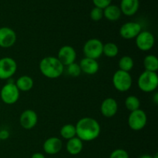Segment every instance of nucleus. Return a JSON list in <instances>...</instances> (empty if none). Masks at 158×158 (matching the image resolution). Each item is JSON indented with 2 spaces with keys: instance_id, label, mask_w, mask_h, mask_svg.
<instances>
[{
  "instance_id": "f257e3e1",
  "label": "nucleus",
  "mask_w": 158,
  "mask_h": 158,
  "mask_svg": "<svg viewBox=\"0 0 158 158\" xmlns=\"http://www.w3.org/2000/svg\"><path fill=\"white\" fill-rule=\"evenodd\" d=\"M77 137L82 141H93L98 138L101 132L99 122L94 118L85 117L78 120L75 125Z\"/></svg>"
},
{
  "instance_id": "f03ea898",
  "label": "nucleus",
  "mask_w": 158,
  "mask_h": 158,
  "mask_svg": "<svg viewBox=\"0 0 158 158\" xmlns=\"http://www.w3.org/2000/svg\"><path fill=\"white\" fill-rule=\"evenodd\" d=\"M40 70L44 77L49 79H56L63 75L65 66L56 56H46L40 62Z\"/></svg>"
},
{
  "instance_id": "7ed1b4c3",
  "label": "nucleus",
  "mask_w": 158,
  "mask_h": 158,
  "mask_svg": "<svg viewBox=\"0 0 158 158\" xmlns=\"http://www.w3.org/2000/svg\"><path fill=\"white\" fill-rule=\"evenodd\" d=\"M138 88L144 93H152L158 86V76L155 72L144 70L137 80Z\"/></svg>"
},
{
  "instance_id": "20e7f679",
  "label": "nucleus",
  "mask_w": 158,
  "mask_h": 158,
  "mask_svg": "<svg viewBox=\"0 0 158 158\" xmlns=\"http://www.w3.org/2000/svg\"><path fill=\"white\" fill-rule=\"evenodd\" d=\"M20 91L15 86V82L8 80V82L2 87L0 98L2 101L8 105H12L19 99Z\"/></svg>"
},
{
  "instance_id": "39448f33",
  "label": "nucleus",
  "mask_w": 158,
  "mask_h": 158,
  "mask_svg": "<svg viewBox=\"0 0 158 158\" xmlns=\"http://www.w3.org/2000/svg\"><path fill=\"white\" fill-rule=\"evenodd\" d=\"M113 85L117 91L121 93L127 92L132 86L133 80L130 73L118 69L114 73L112 78Z\"/></svg>"
},
{
  "instance_id": "423d86ee",
  "label": "nucleus",
  "mask_w": 158,
  "mask_h": 158,
  "mask_svg": "<svg viewBox=\"0 0 158 158\" xmlns=\"http://www.w3.org/2000/svg\"><path fill=\"white\" fill-rule=\"evenodd\" d=\"M103 43L98 39L88 40L83 45V52L85 57L97 60L103 55Z\"/></svg>"
},
{
  "instance_id": "0eeeda50",
  "label": "nucleus",
  "mask_w": 158,
  "mask_h": 158,
  "mask_svg": "<svg viewBox=\"0 0 158 158\" xmlns=\"http://www.w3.org/2000/svg\"><path fill=\"white\" fill-rule=\"evenodd\" d=\"M147 123H148V116L146 113L141 109L132 111L128 117V126L132 131H141L146 127Z\"/></svg>"
},
{
  "instance_id": "6e6552de",
  "label": "nucleus",
  "mask_w": 158,
  "mask_h": 158,
  "mask_svg": "<svg viewBox=\"0 0 158 158\" xmlns=\"http://www.w3.org/2000/svg\"><path fill=\"white\" fill-rule=\"evenodd\" d=\"M17 63L11 57L0 59V80H9L17 71Z\"/></svg>"
},
{
  "instance_id": "1a4fd4ad",
  "label": "nucleus",
  "mask_w": 158,
  "mask_h": 158,
  "mask_svg": "<svg viewBox=\"0 0 158 158\" xmlns=\"http://www.w3.org/2000/svg\"><path fill=\"white\" fill-rule=\"evenodd\" d=\"M135 43L138 49L143 52H148L153 49L155 44V37L149 31H141L135 38Z\"/></svg>"
},
{
  "instance_id": "9d476101",
  "label": "nucleus",
  "mask_w": 158,
  "mask_h": 158,
  "mask_svg": "<svg viewBox=\"0 0 158 158\" xmlns=\"http://www.w3.org/2000/svg\"><path fill=\"white\" fill-rule=\"evenodd\" d=\"M141 31L142 27L140 23L136 22H127L122 25L119 33L124 40H133L135 39Z\"/></svg>"
},
{
  "instance_id": "9b49d317",
  "label": "nucleus",
  "mask_w": 158,
  "mask_h": 158,
  "mask_svg": "<svg viewBox=\"0 0 158 158\" xmlns=\"http://www.w3.org/2000/svg\"><path fill=\"white\" fill-rule=\"evenodd\" d=\"M57 58L66 67L69 64L75 63L77 60V52L73 46L66 45L59 49Z\"/></svg>"
},
{
  "instance_id": "f8f14e48",
  "label": "nucleus",
  "mask_w": 158,
  "mask_h": 158,
  "mask_svg": "<svg viewBox=\"0 0 158 158\" xmlns=\"http://www.w3.org/2000/svg\"><path fill=\"white\" fill-rule=\"evenodd\" d=\"M38 123V115L33 110L28 109L23 111L19 117V124L23 129L32 130Z\"/></svg>"
},
{
  "instance_id": "ddd939ff",
  "label": "nucleus",
  "mask_w": 158,
  "mask_h": 158,
  "mask_svg": "<svg viewBox=\"0 0 158 158\" xmlns=\"http://www.w3.org/2000/svg\"><path fill=\"white\" fill-rule=\"evenodd\" d=\"M17 35L15 31L9 27L0 28V47L7 49L16 43Z\"/></svg>"
},
{
  "instance_id": "4468645a",
  "label": "nucleus",
  "mask_w": 158,
  "mask_h": 158,
  "mask_svg": "<svg viewBox=\"0 0 158 158\" xmlns=\"http://www.w3.org/2000/svg\"><path fill=\"white\" fill-rule=\"evenodd\" d=\"M118 111V103L115 99L108 97L103 100L100 105V112L106 118L114 117Z\"/></svg>"
},
{
  "instance_id": "2eb2a0df",
  "label": "nucleus",
  "mask_w": 158,
  "mask_h": 158,
  "mask_svg": "<svg viewBox=\"0 0 158 158\" xmlns=\"http://www.w3.org/2000/svg\"><path fill=\"white\" fill-rule=\"evenodd\" d=\"M43 151L49 155H55L60 152L63 148V142L61 139L56 137H52L46 139L43 143Z\"/></svg>"
},
{
  "instance_id": "dca6fc26",
  "label": "nucleus",
  "mask_w": 158,
  "mask_h": 158,
  "mask_svg": "<svg viewBox=\"0 0 158 158\" xmlns=\"http://www.w3.org/2000/svg\"><path fill=\"white\" fill-rule=\"evenodd\" d=\"M79 65L80 66L82 73L89 76L95 75L100 69V65H99L97 60L87 58V57H84L82 59Z\"/></svg>"
},
{
  "instance_id": "f3484780",
  "label": "nucleus",
  "mask_w": 158,
  "mask_h": 158,
  "mask_svg": "<svg viewBox=\"0 0 158 158\" xmlns=\"http://www.w3.org/2000/svg\"><path fill=\"white\" fill-rule=\"evenodd\" d=\"M139 7V0H121L120 9L122 14L127 16H132L137 13Z\"/></svg>"
},
{
  "instance_id": "a211bd4d",
  "label": "nucleus",
  "mask_w": 158,
  "mask_h": 158,
  "mask_svg": "<svg viewBox=\"0 0 158 158\" xmlns=\"http://www.w3.org/2000/svg\"><path fill=\"white\" fill-rule=\"evenodd\" d=\"M66 148L67 152L71 155H77L80 154L83 149V142L77 137L67 140Z\"/></svg>"
},
{
  "instance_id": "6ab92c4d",
  "label": "nucleus",
  "mask_w": 158,
  "mask_h": 158,
  "mask_svg": "<svg viewBox=\"0 0 158 158\" xmlns=\"http://www.w3.org/2000/svg\"><path fill=\"white\" fill-rule=\"evenodd\" d=\"M122 12L119 6L115 5H110L103 9V17L111 22H115L120 19Z\"/></svg>"
},
{
  "instance_id": "aec40b11",
  "label": "nucleus",
  "mask_w": 158,
  "mask_h": 158,
  "mask_svg": "<svg viewBox=\"0 0 158 158\" xmlns=\"http://www.w3.org/2000/svg\"><path fill=\"white\" fill-rule=\"evenodd\" d=\"M15 84L19 91L27 92V91L32 89V88L33 87L34 81L31 77L24 75L19 77L16 80V81L15 82Z\"/></svg>"
},
{
  "instance_id": "412c9836",
  "label": "nucleus",
  "mask_w": 158,
  "mask_h": 158,
  "mask_svg": "<svg viewBox=\"0 0 158 158\" xmlns=\"http://www.w3.org/2000/svg\"><path fill=\"white\" fill-rule=\"evenodd\" d=\"M143 67L146 71L157 73L158 70V59L154 55H148L143 61Z\"/></svg>"
},
{
  "instance_id": "4be33fe9",
  "label": "nucleus",
  "mask_w": 158,
  "mask_h": 158,
  "mask_svg": "<svg viewBox=\"0 0 158 158\" xmlns=\"http://www.w3.org/2000/svg\"><path fill=\"white\" fill-rule=\"evenodd\" d=\"M60 136L65 140H69L77 137V131L75 125L71 123H66L63 125L60 129Z\"/></svg>"
},
{
  "instance_id": "5701e85b",
  "label": "nucleus",
  "mask_w": 158,
  "mask_h": 158,
  "mask_svg": "<svg viewBox=\"0 0 158 158\" xmlns=\"http://www.w3.org/2000/svg\"><path fill=\"white\" fill-rule=\"evenodd\" d=\"M134 66V61L132 57L129 56H123L118 62V67L120 70L128 72L132 70Z\"/></svg>"
},
{
  "instance_id": "b1692460",
  "label": "nucleus",
  "mask_w": 158,
  "mask_h": 158,
  "mask_svg": "<svg viewBox=\"0 0 158 158\" xmlns=\"http://www.w3.org/2000/svg\"><path fill=\"white\" fill-rule=\"evenodd\" d=\"M119 53V48L117 44L109 42L103 44V54L108 58H114Z\"/></svg>"
},
{
  "instance_id": "393cba45",
  "label": "nucleus",
  "mask_w": 158,
  "mask_h": 158,
  "mask_svg": "<svg viewBox=\"0 0 158 158\" xmlns=\"http://www.w3.org/2000/svg\"><path fill=\"white\" fill-rule=\"evenodd\" d=\"M124 104L127 109L130 112H132V111L140 109V101L137 97L134 95H131L127 97L126 100H125Z\"/></svg>"
},
{
  "instance_id": "a878e982",
  "label": "nucleus",
  "mask_w": 158,
  "mask_h": 158,
  "mask_svg": "<svg viewBox=\"0 0 158 158\" xmlns=\"http://www.w3.org/2000/svg\"><path fill=\"white\" fill-rule=\"evenodd\" d=\"M66 72L68 75L73 77H77L82 73L80 65L77 64L76 62L72 63V64H69V66H66Z\"/></svg>"
},
{
  "instance_id": "bb28decb",
  "label": "nucleus",
  "mask_w": 158,
  "mask_h": 158,
  "mask_svg": "<svg viewBox=\"0 0 158 158\" xmlns=\"http://www.w3.org/2000/svg\"><path fill=\"white\" fill-rule=\"evenodd\" d=\"M89 16L93 21H100L103 18V9L94 6V8H93L92 10L90 11Z\"/></svg>"
},
{
  "instance_id": "cd10ccee",
  "label": "nucleus",
  "mask_w": 158,
  "mask_h": 158,
  "mask_svg": "<svg viewBox=\"0 0 158 158\" xmlns=\"http://www.w3.org/2000/svg\"><path fill=\"white\" fill-rule=\"evenodd\" d=\"M110 158H129L127 151L123 149H116L110 155Z\"/></svg>"
},
{
  "instance_id": "c85d7f7f",
  "label": "nucleus",
  "mask_w": 158,
  "mask_h": 158,
  "mask_svg": "<svg viewBox=\"0 0 158 158\" xmlns=\"http://www.w3.org/2000/svg\"><path fill=\"white\" fill-rule=\"evenodd\" d=\"M95 7H98L100 9H104L108 6L111 4L112 0H92Z\"/></svg>"
},
{
  "instance_id": "c756f323",
  "label": "nucleus",
  "mask_w": 158,
  "mask_h": 158,
  "mask_svg": "<svg viewBox=\"0 0 158 158\" xmlns=\"http://www.w3.org/2000/svg\"><path fill=\"white\" fill-rule=\"evenodd\" d=\"M10 137V134L7 130H1L0 131V140H6Z\"/></svg>"
},
{
  "instance_id": "7c9ffc66",
  "label": "nucleus",
  "mask_w": 158,
  "mask_h": 158,
  "mask_svg": "<svg viewBox=\"0 0 158 158\" xmlns=\"http://www.w3.org/2000/svg\"><path fill=\"white\" fill-rule=\"evenodd\" d=\"M31 158H46L44 155H43V154H41V153H34L32 155V157Z\"/></svg>"
},
{
  "instance_id": "2f4dec72",
  "label": "nucleus",
  "mask_w": 158,
  "mask_h": 158,
  "mask_svg": "<svg viewBox=\"0 0 158 158\" xmlns=\"http://www.w3.org/2000/svg\"><path fill=\"white\" fill-rule=\"evenodd\" d=\"M153 100H154V103H155V104H157V103H158V94H157V93H156V94H154V99H153Z\"/></svg>"
},
{
  "instance_id": "473e14b6",
  "label": "nucleus",
  "mask_w": 158,
  "mask_h": 158,
  "mask_svg": "<svg viewBox=\"0 0 158 158\" xmlns=\"http://www.w3.org/2000/svg\"><path fill=\"white\" fill-rule=\"evenodd\" d=\"M140 158H153V157L151 155H148V154H145V155L141 156Z\"/></svg>"
},
{
  "instance_id": "72a5a7b5",
  "label": "nucleus",
  "mask_w": 158,
  "mask_h": 158,
  "mask_svg": "<svg viewBox=\"0 0 158 158\" xmlns=\"http://www.w3.org/2000/svg\"><path fill=\"white\" fill-rule=\"evenodd\" d=\"M153 158H158V155H157V154H156L155 155H154V157H153Z\"/></svg>"
}]
</instances>
